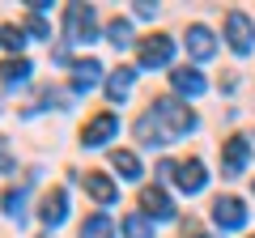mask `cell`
Wrapping results in <instances>:
<instances>
[{"label": "cell", "mask_w": 255, "mask_h": 238, "mask_svg": "<svg viewBox=\"0 0 255 238\" xmlns=\"http://www.w3.org/2000/svg\"><path fill=\"white\" fill-rule=\"evenodd\" d=\"M153 119L166 128V136H170V140L174 136H187V132L196 128V115H191L183 102H174V98H157L153 102Z\"/></svg>", "instance_id": "6da1fadb"}, {"label": "cell", "mask_w": 255, "mask_h": 238, "mask_svg": "<svg viewBox=\"0 0 255 238\" xmlns=\"http://www.w3.org/2000/svg\"><path fill=\"white\" fill-rule=\"evenodd\" d=\"M157 4H149V0H136V17H153Z\"/></svg>", "instance_id": "484cf974"}, {"label": "cell", "mask_w": 255, "mask_h": 238, "mask_svg": "<svg viewBox=\"0 0 255 238\" xmlns=\"http://www.w3.org/2000/svg\"><path fill=\"white\" fill-rule=\"evenodd\" d=\"M111 166H115L124 179H140V162H136V153H128V149H115V153H111Z\"/></svg>", "instance_id": "d6986e66"}, {"label": "cell", "mask_w": 255, "mask_h": 238, "mask_svg": "<svg viewBox=\"0 0 255 238\" xmlns=\"http://www.w3.org/2000/svg\"><path fill=\"white\" fill-rule=\"evenodd\" d=\"M26 77H30V60H21V55L0 64V81H4V85H21Z\"/></svg>", "instance_id": "e0dca14e"}, {"label": "cell", "mask_w": 255, "mask_h": 238, "mask_svg": "<svg viewBox=\"0 0 255 238\" xmlns=\"http://www.w3.org/2000/svg\"><path fill=\"white\" fill-rule=\"evenodd\" d=\"M124 234L128 238H153V226H149L145 213H128L124 217Z\"/></svg>", "instance_id": "ffe728a7"}, {"label": "cell", "mask_w": 255, "mask_h": 238, "mask_svg": "<svg viewBox=\"0 0 255 238\" xmlns=\"http://www.w3.org/2000/svg\"><path fill=\"white\" fill-rule=\"evenodd\" d=\"M132 81H136V73L132 68H119V73H111V81H107V98H128V90H132Z\"/></svg>", "instance_id": "ac0fdd59"}, {"label": "cell", "mask_w": 255, "mask_h": 238, "mask_svg": "<svg viewBox=\"0 0 255 238\" xmlns=\"http://www.w3.org/2000/svg\"><path fill=\"white\" fill-rule=\"evenodd\" d=\"M187 51L196 55V60H209V55L217 51V43H213V30H209V26H187Z\"/></svg>", "instance_id": "7c38bea8"}, {"label": "cell", "mask_w": 255, "mask_h": 238, "mask_svg": "<svg viewBox=\"0 0 255 238\" xmlns=\"http://www.w3.org/2000/svg\"><path fill=\"white\" fill-rule=\"evenodd\" d=\"M200 238H204V234H200Z\"/></svg>", "instance_id": "4316f807"}, {"label": "cell", "mask_w": 255, "mask_h": 238, "mask_svg": "<svg viewBox=\"0 0 255 238\" xmlns=\"http://www.w3.org/2000/svg\"><path fill=\"white\" fill-rule=\"evenodd\" d=\"M94 30H98V17H94L90 4H68L64 9V34H68V43H94Z\"/></svg>", "instance_id": "7a4b0ae2"}, {"label": "cell", "mask_w": 255, "mask_h": 238, "mask_svg": "<svg viewBox=\"0 0 255 238\" xmlns=\"http://www.w3.org/2000/svg\"><path fill=\"white\" fill-rule=\"evenodd\" d=\"M247 153H251L247 136H230V140H226V153H221V170H226V174H238V170L247 166Z\"/></svg>", "instance_id": "8fae6325"}, {"label": "cell", "mask_w": 255, "mask_h": 238, "mask_svg": "<svg viewBox=\"0 0 255 238\" xmlns=\"http://www.w3.org/2000/svg\"><path fill=\"white\" fill-rule=\"evenodd\" d=\"M170 55H174V38H166V34H149L145 43H140V64L145 68L170 64Z\"/></svg>", "instance_id": "277c9868"}, {"label": "cell", "mask_w": 255, "mask_h": 238, "mask_svg": "<svg viewBox=\"0 0 255 238\" xmlns=\"http://www.w3.org/2000/svg\"><path fill=\"white\" fill-rule=\"evenodd\" d=\"M13 170V157H9V149H4V140H0V174H9Z\"/></svg>", "instance_id": "d4e9b609"}, {"label": "cell", "mask_w": 255, "mask_h": 238, "mask_svg": "<svg viewBox=\"0 0 255 238\" xmlns=\"http://www.w3.org/2000/svg\"><path fill=\"white\" fill-rule=\"evenodd\" d=\"M213 221H217L221 230H243L247 226V209L238 196H221L217 204H213Z\"/></svg>", "instance_id": "5b68a950"}, {"label": "cell", "mask_w": 255, "mask_h": 238, "mask_svg": "<svg viewBox=\"0 0 255 238\" xmlns=\"http://www.w3.org/2000/svg\"><path fill=\"white\" fill-rule=\"evenodd\" d=\"M136 136L145 140V145H166V140H170V136H166V128L153 119V111H145V115L136 119Z\"/></svg>", "instance_id": "5bb4252c"}, {"label": "cell", "mask_w": 255, "mask_h": 238, "mask_svg": "<svg viewBox=\"0 0 255 238\" xmlns=\"http://www.w3.org/2000/svg\"><path fill=\"white\" fill-rule=\"evenodd\" d=\"M0 43L9 47V51H21L26 47V30L21 26H0Z\"/></svg>", "instance_id": "603a6c76"}, {"label": "cell", "mask_w": 255, "mask_h": 238, "mask_svg": "<svg viewBox=\"0 0 255 238\" xmlns=\"http://www.w3.org/2000/svg\"><path fill=\"white\" fill-rule=\"evenodd\" d=\"M98 77H102L98 60H81V64H73V90H94Z\"/></svg>", "instance_id": "9a60e30c"}, {"label": "cell", "mask_w": 255, "mask_h": 238, "mask_svg": "<svg viewBox=\"0 0 255 238\" xmlns=\"http://www.w3.org/2000/svg\"><path fill=\"white\" fill-rule=\"evenodd\" d=\"M81 183H85V192H90L98 204H115V196H119V187L111 183L107 174H98V170H85V174H81Z\"/></svg>", "instance_id": "30bf717a"}, {"label": "cell", "mask_w": 255, "mask_h": 238, "mask_svg": "<svg viewBox=\"0 0 255 238\" xmlns=\"http://www.w3.org/2000/svg\"><path fill=\"white\" fill-rule=\"evenodd\" d=\"M170 85H174L179 94H187V98H200V94H204V77L196 73V68H174V73H170Z\"/></svg>", "instance_id": "4fadbf2b"}, {"label": "cell", "mask_w": 255, "mask_h": 238, "mask_svg": "<svg viewBox=\"0 0 255 238\" xmlns=\"http://www.w3.org/2000/svg\"><path fill=\"white\" fill-rule=\"evenodd\" d=\"M226 38H230V47H234L238 55H247L255 47V26H251V17L247 13H226Z\"/></svg>", "instance_id": "3957f363"}, {"label": "cell", "mask_w": 255, "mask_h": 238, "mask_svg": "<svg viewBox=\"0 0 255 238\" xmlns=\"http://www.w3.org/2000/svg\"><path fill=\"white\" fill-rule=\"evenodd\" d=\"M81 238H115V221L107 213H94V217L81 221Z\"/></svg>", "instance_id": "2e32d148"}, {"label": "cell", "mask_w": 255, "mask_h": 238, "mask_svg": "<svg viewBox=\"0 0 255 238\" xmlns=\"http://www.w3.org/2000/svg\"><path fill=\"white\" fill-rule=\"evenodd\" d=\"M115 128H119V119L111 115V111H102L98 119H90V123H85V132H81V140L90 149H98V145H107L111 136H115Z\"/></svg>", "instance_id": "8992f818"}, {"label": "cell", "mask_w": 255, "mask_h": 238, "mask_svg": "<svg viewBox=\"0 0 255 238\" xmlns=\"http://www.w3.org/2000/svg\"><path fill=\"white\" fill-rule=\"evenodd\" d=\"M107 38H111V43L119 47V51H124V47L132 43V26H128V21H119V17H115V21H111V26H107Z\"/></svg>", "instance_id": "7402d4cb"}, {"label": "cell", "mask_w": 255, "mask_h": 238, "mask_svg": "<svg viewBox=\"0 0 255 238\" xmlns=\"http://www.w3.org/2000/svg\"><path fill=\"white\" fill-rule=\"evenodd\" d=\"M0 204H4V213H9V217H17V221H21V213H26V209H21V204H26V187H17V192L9 187V192L0 196Z\"/></svg>", "instance_id": "44dd1931"}, {"label": "cell", "mask_w": 255, "mask_h": 238, "mask_svg": "<svg viewBox=\"0 0 255 238\" xmlns=\"http://www.w3.org/2000/svg\"><path fill=\"white\" fill-rule=\"evenodd\" d=\"M140 209H145V217H157V221L174 217V204H170V196H166L162 187H145V192H140Z\"/></svg>", "instance_id": "9c48e42d"}, {"label": "cell", "mask_w": 255, "mask_h": 238, "mask_svg": "<svg viewBox=\"0 0 255 238\" xmlns=\"http://www.w3.org/2000/svg\"><path fill=\"white\" fill-rule=\"evenodd\" d=\"M174 183H179L187 196H196L204 183H209V174H204V162H196V157H191V162H179V166H174Z\"/></svg>", "instance_id": "ba28073f"}, {"label": "cell", "mask_w": 255, "mask_h": 238, "mask_svg": "<svg viewBox=\"0 0 255 238\" xmlns=\"http://www.w3.org/2000/svg\"><path fill=\"white\" fill-rule=\"evenodd\" d=\"M26 30H30V34H38V38L51 34V30H47V21H43V13H30V17H26Z\"/></svg>", "instance_id": "cb8c5ba5"}, {"label": "cell", "mask_w": 255, "mask_h": 238, "mask_svg": "<svg viewBox=\"0 0 255 238\" xmlns=\"http://www.w3.org/2000/svg\"><path fill=\"white\" fill-rule=\"evenodd\" d=\"M38 217H43L47 226H64V217H68V192H64V187H51V192L43 196V204H38Z\"/></svg>", "instance_id": "52a82bcc"}]
</instances>
